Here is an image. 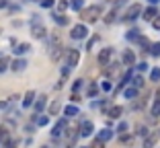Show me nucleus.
Listing matches in <instances>:
<instances>
[{"instance_id":"a878e982","label":"nucleus","mask_w":160,"mask_h":148,"mask_svg":"<svg viewBox=\"0 0 160 148\" xmlns=\"http://www.w3.org/2000/svg\"><path fill=\"white\" fill-rule=\"evenodd\" d=\"M82 4H84L82 0H72V2H70V8L72 10H82Z\"/></svg>"},{"instance_id":"5701e85b","label":"nucleus","mask_w":160,"mask_h":148,"mask_svg":"<svg viewBox=\"0 0 160 148\" xmlns=\"http://www.w3.org/2000/svg\"><path fill=\"white\" fill-rule=\"evenodd\" d=\"M66 132H68V148H70V146H74L78 134H76V130H66Z\"/></svg>"},{"instance_id":"aec40b11","label":"nucleus","mask_w":160,"mask_h":148,"mask_svg":"<svg viewBox=\"0 0 160 148\" xmlns=\"http://www.w3.org/2000/svg\"><path fill=\"white\" fill-rule=\"evenodd\" d=\"M158 115H160V93L156 95L154 105H152V117H158Z\"/></svg>"},{"instance_id":"0eeeda50","label":"nucleus","mask_w":160,"mask_h":148,"mask_svg":"<svg viewBox=\"0 0 160 148\" xmlns=\"http://www.w3.org/2000/svg\"><path fill=\"white\" fill-rule=\"evenodd\" d=\"M66 125H68V121H66V120H60L56 125H53V130H52V136H53V138H60V136L64 134V132H66Z\"/></svg>"},{"instance_id":"f8f14e48","label":"nucleus","mask_w":160,"mask_h":148,"mask_svg":"<svg viewBox=\"0 0 160 148\" xmlns=\"http://www.w3.org/2000/svg\"><path fill=\"white\" fill-rule=\"evenodd\" d=\"M33 103H35V91H27L23 99V107H31Z\"/></svg>"},{"instance_id":"423d86ee","label":"nucleus","mask_w":160,"mask_h":148,"mask_svg":"<svg viewBox=\"0 0 160 148\" xmlns=\"http://www.w3.org/2000/svg\"><path fill=\"white\" fill-rule=\"evenodd\" d=\"M111 56H113V49H111V48H105L103 52L99 54V64H101V66H109Z\"/></svg>"},{"instance_id":"473e14b6","label":"nucleus","mask_w":160,"mask_h":148,"mask_svg":"<svg viewBox=\"0 0 160 148\" xmlns=\"http://www.w3.org/2000/svg\"><path fill=\"white\" fill-rule=\"evenodd\" d=\"M101 89H103L105 93H109V91H111V82H109V80H103V82H101Z\"/></svg>"},{"instance_id":"58836bf2","label":"nucleus","mask_w":160,"mask_h":148,"mask_svg":"<svg viewBox=\"0 0 160 148\" xmlns=\"http://www.w3.org/2000/svg\"><path fill=\"white\" fill-rule=\"evenodd\" d=\"M125 130H127V124H125V121H121L119 128H117V132H125Z\"/></svg>"},{"instance_id":"c85d7f7f","label":"nucleus","mask_w":160,"mask_h":148,"mask_svg":"<svg viewBox=\"0 0 160 148\" xmlns=\"http://www.w3.org/2000/svg\"><path fill=\"white\" fill-rule=\"evenodd\" d=\"M97 93H99V86H97V84H90V86H88V93H86V95H88V97H94Z\"/></svg>"},{"instance_id":"4c0bfd02","label":"nucleus","mask_w":160,"mask_h":148,"mask_svg":"<svg viewBox=\"0 0 160 148\" xmlns=\"http://www.w3.org/2000/svg\"><path fill=\"white\" fill-rule=\"evenodd\" d=\"M80 86H82V80H76V82H74V86H72V91L76 93V91H78V89H80Z\"/></svg>"},{"instance_id":"79ce46f5","label":"nucleus","mask_w":160,"mask_h":148,"mask_svg":"<svg viewBox=\"0 0 160 148\" xmlns=\"http://www.w3.org/2000/svg\"><path fill=\"white\" fill-rule=\"evenodd\" d=\"M8 103H10V101H0V109H6V107H8Z\"/></svg>"},{"instance_id":"72a5a7b5","label":"nucleus","mask_w":160,"mask_h":148,"mask_svg":"<svg viewBox=\"0 0 160 148\" xmlns=\"http://www.w3.org/2000/svg\"><path fill=\"white\" fill-rule=\"evenodd\" d=\"M6 66H8V58H0V72L6 70Z\"/></svg>"},{"instance_id":"c03bdc74","label":"nucleus","mask_w":160,"mask_h":148,"mask_svg":"<svg viewBox=\"0 0 160 148\" xmlns=\"http://www.w3.org/2000/svg\"><path fill=\"white\" fill-rule=\"evenodd\" d=\"M158 2H160V0H150V4H158Z\"/></svg>"},{"instance_id":"393cba45","label":"nucleus","mask_w":160,"mask_h":148,"mask_svg":"<svg viewBox=\"0 0 160 148\" xmlns=\"http://www.w3.org/2000/svg\"><path fill=\"white\" fill-rule=\"evenodd\" d=\"M56 8L60 10V13H64L66 8H70V2H66V0H60V2L56 4Z\"/></svg>"},{"instance_id":"ddd939ff","label":"nucleus","mask_w":160,"mask_h":148,"mask_svg":"<svg viewBox=\"0 0 160 148\" xmlns=\"http://www.w3.org/2000/svg\"><path fill=\"white\" fill-rule=\"evenodd\" d=\"M29 49H31V45H29V43H14V49H12V52L17 54V56H21V54H27Z\"/></svg>"},{"instance_id":"37998d69","label":"nucleus","mask_w":160,"mask_h":148,"mask_svg":"<svg viewBox=\"0 0 160 148\" xmlns=\"http://www.w3.org/2000/svg\"><path fill=\"white\" fill-rule=\"evenodd\" d=\"M6 4H8V0H0V8H4Z\"/></svg>"},{"instance_id":"b1692460","label":"nucleus","mask_w":160,"mask_h":148,"mask_svg":"<svg viewBox=\"0 0 160 148\" xmlns=\"http://www.w3.org/2000/svg\"><path fill=\"white\" fill-rule=\"evenodd\" d=\"M132 84L136 86V89H142V84H144V78L138 74V76H133V78H132Z\"/></svg>"},{"instance_id":"c756f323","label":"nucleus","mask_w":160,"mask_h":148,"mask_svg":"<svg viewBox=\"0 0 160 148\" xmlns=\"http://www.w3.org/2000/svg\"><path fill=\"white\" fill-rule=\"evenodd\" d=\"M58 111H60V103H56V101H53L52 105H49V113H52V115H56Z\"/></svg>"},{"instance_id":"f3484780","label":"nucleus","mask_w":160,"mask_h":148,"mask_svg":"<svg viewBox=\"0 0 160 148\" xmlns=\"http://www.w3.org/2000/svg\"><path fill=\"white\" fill-rule=\"evenodd\" d=\"M10 68H12L14 72H21V70H25V68H27V62H25V60H14V62L10 64Z\"/></svg>"},{"instance_id":"1a4fd4ad","label":"nucleus","mask_w":160,"mask_h":148,"mask_svg":"<svg viewBox=\"0 0 160 148\" xmlns=\"http://www.w3.org/2000/svg\"><path fill=\"white\" fill-rule=\"evenodd\" d=\"M123 64H125V66H129V68L136 64V56H133L132 49H125V52H123Z\"/></svg>"},{"instance_id":"4468645a","label":"nucleus","mask_w":160,"mask_h":148,"mask_svg":"<svg viewBox=\"0 0 160 148\" xmlns=\"http://www.w3.org/2000/svg\"><path fill=\"white\" fill-rule=\"evenodd\" d=\"M127 41H138L140 43L142 41V35H140V31H138V29H132V31H127Z\"/></svg>"},{"instance_id":"ea45409f","label":"nucleus","mask_w":160,"mask_h":148,"mask_svg":"<svg viewBox=\"0 0 160 148\" xmlns=\"http://www.w3.org/2000/svg\"><path fill=\"white\" fill-rule=\"evenodd\" d=\"M138 130H140V132H138V134H140V136H148V130H146V128H142V125H140V128H138Z\"/></svg>"},{"instance_id":"a18cd8bd","label":"nucleus","mask_w":160,"mask_h":148,"mask_svg":"<svg viewBox=\"0 0 160 148\" xmlns=\"http://www.w3.org/2000/svg\"><path fill=\"white\" fill-rule=\"evenodd\" d=\"M43 148H47V146H43Z\"/></svg>"},{"instance_id":"9b49d317","label":"nucleus","mask_w":160,"mask_h":148,"mask_svg":"<svg viewBox=\"0 0 160 148\" xmlns=\"http://www.w3.org/2000/svg\"><path fill=\"white\" fill-rule=\"evenodd\" d=\"M45 99H47V97H45V95H41V97H37V101L33 103V107H35V115H39V113H41V109L45 107Z\"/></svg>"},{"instance_id":"c9c22d12","label":"nucleus","mask_w":160,"mask_h":148,"mask_svg":"<svg viewBox=\"0 0 160 148\" xmlns=\"http://www.w3.org/2000/svg\"><path fill=\"white\" fill-rule=\"evenodd\" d=\"M97 41H99V37H97V35H94V37L90 39L88 43H86V49H90V48H92V45H94V43H97Z\"/></svg>"},{"instance_id":"20e7f679","label":"nucleus","mask_w":160,"mask_h":148,"mask_svg":"<svg viewBox=\"0 0 160 148\" xmlns=\"http://www.w3.org/2000/svg\"><path fill=\"white\" fill-rule=\"evenodd\" d=\"M86 35H88V29H86V25H74L70 31V37L72 39H84Z\"/></svg>"},{"instance_id":"2f4dec72","label":"nucleus","mask_w":160,"mask_h":148,"mask_svg":"<svg viewBox=\"0 0 160 148\" xmlns=\"http://www.w3.org/2000/svg\"><path fill=\"white\" fill-rule=\"evenodd\" d=\"M90 148H105V142H103L101 138H97L92 144H90Z\"/></svg>"},{"instance_id":"39448f33","label":"nucleus","mask_w":160,"mask_h":148,"mask_svg":"<svg viewBox=\"0 0 160 148\" xmlns=\"http://www.w3.org/2000/svg\"><path fill=\"white\" fill-rule=\"evenodd\" d=\"M140 14H142V6H140V4H132L129 8L125 10L123 19H125V21H136L138 17H140Z\"/></svg>"},{"instance_id":"a211bd4d","label":"nucleus","mask_w":160,"mask_h":148,"mask_svg":"<svg viewBox=\"0 0 160 148\" xmlns=\"http://www.w3.org/2000/svg\"><path fill=\"white\" fill-rule=\"evenodd\" d=\"M121 113H123V109H121V107H119V105H113V107H111V109L107 111V115H109V117H113V120H117V117H119V115H121Z\"/></svg>"},{"instance_id":"de8ad7c7","label":"nucleus","mask_w":160,"mask_h":148,"mask_svg":"<svg viewBox=\"0 0 160 148\" xmlns=\"http://www.w3.org/2000/svg\"><path fill=\"white\" fill-rule=\"evenodd\" d=\"M88 148H90V146H88Z\"/></svg>"},{"instance_id":"7c9ffc66","label":"nucleus","mask_w":160,"mask_h":148,"mask_svg":"<svg viewBox=\"0 0 160 148\" xmlns=\"http://www.w3.org/2000/svg\"><path fill=\"white\" fill-rule=\"evenodd\" d=\"M47 121H49V120H47L45 115H41V117H35V124H37V125H47Z\"/></svg>"},{"instance_id":"4be33fe9","label":"nucleus","mask_w":160,"mask_h":148,"mask_svg":"<svg viewBox=\"0 0 160 148\" xmlns=\"http://www.w3.org/2000/svg\"><path fill=\"white\" fill-rule=\"evenodd\" d=\"M123 95H125V99H136V97H138V89H136V86H129V89L123 91Z\"/></svg>"},{"instance_id":"6e6552de","label":"nucleus","mask_w":160,"mask_h":148,"mask_svg":"<svg viewBox=\"0 0 160 148\" xmlns=\"http://www.w3.org/2000/svg\"><path fill=\"white\" fill-rule=\"evenodd\" d=\"M92 130H94L92 121H88V120H86V121H82V125H80V132H78V134L86 138V136H90V134H92Z\"/></svg>"},{"instance_id":"f257e3e1","label":"nucleus","mask_w":160,"mask_h":148,"mask_svg":"<svg viewBox=\"0 0 160 148\" xmlns=\"http://www.w3.org/2000/svg\"><path fill=\"white\" fill-rule=\"evenodd\" d=\"M45 33H47V31H45V27H43L41 17H39V14H33V19H31V35L37 37V39H43Z\"/></svg>"},{"instance_id":"a19ab883","label":"nucleus","mask_w":160,"mask_h":148,"mask_svg":"<svg viewBox=\"0 0 160 148\" xmlns=\"http://www.w3.org/2000/svg\"><path fill=\"white\" fill-rule=\"evenodd\" d=\"M138 70H148V64H146V62H142V64H138Z\"/></svg>"},{"instance_id":"f704fd0d","label":"nucleus","mask_w":160,"mask_h":148,"mask_svg":"<svg viewBox=\"0 0 160 148\" xmlns=\"http://www.w3.org/2000/svg\"><path fill=\"white\" fill-rule=\"evenodd\" d=\"M41 6H43V8H52V6H53V0H41Z\"/></svg>"},{"instance_id":"412c9836","label":"nucleus","mask_w":160,"mask_h":148,"mask_svg":"<svg viewBox=\"0 0 160 148\" xmlns=\"http://www.w3.org/2000/svg\"><path fill=\"white\" fill-rule=\"evenodd\" d=\"M99 138L103 140V142H107V140H111V138H113V132L105 128V130H101V132H99Z\"/></svg>"},{"instance_id":"6ab92c4d","label":"nucleus","mask_w":160,"mask_h":148,"mask_svg":"<svg viewBox=\"0 0 160 148\" xmlns=\"http://www.w3.org/2000/svg\"><path fill=\"white\" fill-rule=\"evenodd\" d=\"M78 113H80V111H78V107H76V105H68L66 109H64V115H66V117H76Z\"/></svg>"},{"instance_id":"49530a36","label":"nucleus","mask_w":160,"mask_h":148,"mask_svg":"<svg viewBox=\"0 0 160 148\" xmlns=\"http://www.w3.org/2000/svg\"><path fill=\"white\" fill-rule=\"evenodd\" d=\"M29 2H31V0H29Z\"/></svg>"},{"instance_id":"2eb2a0df","label":"nucleus","mask_w":160,"mask_h":148,"mask_svg":"<svg viewBox=\"0 0 160 148\" xmlns=\"http://www.w3.org/2000/svg\"><path fill=\"white\" fill-rule=\"evenodd\" d=\"M156 17H158V10H156L154 6H150V8L144 10V19H146V21H154Z\"/></svg>"},{"instance_id":"9d476101","label":"nucleus","mask_w":160,"mask_h":148,"mask_svg":"<svg viewBox=\"0 0 160 148\" xmlns=\"http://www.w3.org/2000/svg\"><path fill=\"white\" fill-rule=\"evenodd\" d=\"M158 138H160V134H148L146 140H144V148H154L156 142H158Z\"/></svg>"},{"instance_id":"7ed1b4c3","label":"nucleus","mask_w":160,"mask_h":148,"mask_svg":"<svg viewBox=\"0 0 160 148\" xmlns=\"http://www.w3.org/2000/svg\"><path fill=\"white\" fill-rule=\"evenodd\" d=\"M78 62H80V52L78 49H68V54H66V66L68 68H76L78 66Z\"/></svg>"},{"instance_id":"f03ea898","label":"nucleus","mask_w":160,"mask_h":148,"mask_svg":"<svg viewBox=\"0 0 160 148\" xmlns=\"http://www.w3.org/2000/svg\"><path fill=\"white\" fill-rule=\"evenodd\" d=\"M101 17V6L94 4V6H88V8L80 10V19L84 21V23H94V21Z\"/></svg>"},{"instance_id":"dca6fc26","label":"nucleus","mask_w":160,"mask_h":148,"mask_svg":"<svg viewBox=\"0 0 160 148\" xmlns=\"http://www.w3.org/2000/svg\"><path fill=\"white\" fill-rule=\"evenodd\" d=\"M52 19L56 21L58 25H62V27H64V25H68V19H66V14H64V13H56V14H52Z\"/></svg>"},{"instance_id":"bb28decb","label":"nucleus","mask_w":160,"mask_h":148,"mask_svg":"<svg viewBox=\"0 0 160 148\" xmlns=\"http://www.w3.org/2000/svg\"><path fill=\"white\" fill-rule=\"evenodd\" d=\"M148 52H150L152 56H160V43H152Z\"/></svg>"},{"instance_id":"e433bc0d","label":"nucleus","mask_w":160,"mask_h":148,"mask_svg":"<svg viewBox=\"0 0 160 148\" xmlns=\"http://www.w3.org/2000/svg\"><path fill=\"white\" fill-rule=\"evenodd\" d=\"M152 27H154V29H160V14L156 17L154 21H152Z\"/></svg>"},{"instance_id":"cd10ccee","label":"nucleus","mask_w":160,"mask_h":148,"mask_svg":"<svg viewBox=\"0 0 160 148\" xmlns=\"http://www.w3.org/2000/svg\"><path fill=\"white\" fill-rule=\"evenodd\" d=\"M150 78H152V82H158L160 80V68H154V70L150 72Z\"/></svg>"}]
</instances>
